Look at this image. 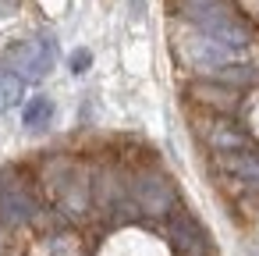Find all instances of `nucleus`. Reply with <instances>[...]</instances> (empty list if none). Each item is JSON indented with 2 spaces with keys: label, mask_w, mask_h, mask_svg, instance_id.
I'll return each instance as SVG.
<instances>
[{
  "label": "nucleus",
  "mask_w": 259,
  "mask_h": 256,
  "mask_svg": "<svg viewBox=\"0 0 259 256\" xmlns=\"http://www.w3.org/2000/svg\"><path fill=\"white\" fill-rule=\"evenodd\" d=\"M188 93H192V100H195V103L213 107V111H220V114H231V111L238 107V93H234L231 86L217 82V79H209V82H195Z\"/></svg>",
  "instance_id": "nucleus-6"
},
{
  "label": "nucleus",
  "mask_w": 259,
  "mask_h": 256,
  "mask_svg": "<svg viewBox=\"0 0 259 256\" xmlns=\"http://www.w3.org/2000/svg\"><path fill=\"white\" fill-rule=\"evenodd\" d=\"M39 210L36 192L29 189V181L18 171H0V221L4 224H25L32 221Z\"/></svg>",
  "instance_id": "nucleus-4"
},
{
  "label": "nucleus",
  "mask_w": 259,
  "mask_h": 256,
  "mask_svg": "<svg viewBox=\"0 0 259 256\" xmlns=\"http://www.w3.org/2000/svg\"><path fill=\"white\" fill-rule=\"evenodd\" d=\"M25 86H29V82H25L18 71H11V68L0 64V114L11 111V107H18V103L25 100Z\"/></svg>",
  "instance_id": "nucleus-9"
},
{
  "label": "nucleus",
  "mask_w": 259,
  "mask_h": 256,
  "mask_svg": "<svg viewBox=\"0 0 259 256\" xmlns=\"http://www.w3.org/2000/svg\"><path fill=\"white\" fill-rule=\"evenodd\" d=\"M0 252H4V231H0Z\"/></svg>",
  "instance_id": "nucleus-12"
},
{
  "label": "nucleus",
  "mask_w": 259,
  "mask_h": 256,
  "mask_svg": "<svg viewBox=\"0 0 259 256\" xmlns=\"http://www.w3.org/2000/svg\"><path fill=\"white\" fill-rule=\"evenodd\" d=\"M68 64H71V71H75V75H85V71H89V64H93V50L78 47V50L68 57Z\"/></svg>",
  "instance_id": "nucleus-11"
},
{
  "label": "nucleus",
  "mask_w": 259,
  "mask_h": 256,
  "mask_svg": "<svg viewBox=\"0 0 259 256\" xmlns=\"http://www.w3.org/2000/svg\"><path fill=\"white\" fill-rule=\"evenodd\" d=\"M50 118H54V103L47 100V96H32V100H25V111H22V125L25 128H47L50 125Z\"/></svg>",
  "instance_id": "nucleus-10"
},
{
  "label": "nucleus",
  "mask_w": 259,
  "mask_h": 256,
  "mask_svg": "<svg viewBox=\"0 0 259 256\" xmlns=\"http://www.w3.org/2000/svg\"><path fill=\"white\" fill-rule=\"evenodd\" d=\"M0 64L18 71L25 82H43L50 75V68L57 64V40L47 32V36H36V40H18L4 50Z\"/></svg>",
  "instance_id": "nucleus-2"
},
{
  "label": "nucleus",
  "mask_w": 259,
  "mask_h": 256,
  "mask_svg": "<svg viewBox=\"0 0 259 256\" xmlns=\"http://www.w3.org/2000/svg\"><path fill=\"white\" fill-rule=\"evenodd\" d=\"M167 238H170V249L178 256H206L209 252V242H206V231L199 228V221L185 210H170V221H167Z\"/></svg>",
  "instance_id": "nucleus-5"
},
{
  "label": "nucleus",
  "mask_w": 259,
  "mask_h": 256,
  "mask_svg": "<svg viewBox=\"0 0 259 256\" xmlns=\"http://www.w3.org/2000/svg\"><path fill=\"white\" fill-rule=\"evenodd\" d=\"M185 11V18L202 32V36H209V40H217V43H224V47H231V50H245L248 47V40H252V32H248V25L224 4V0H206V4H192V8H181Z\"/></svg>",
  "instance_id": "nucleus-1"
},
{
  "label": "nucleus",
  "mask_w": 259,
  "mask_h": 256,
  "mask_svg": "<svg viewBox=\"0 0 259 256\" xmlns=\"http://www.w3.org/2000/svg\"><path fill=\"white\" fill-rule=\"evenodd\" d=\"M206 142H209L213 153H231V150H245L248 146V135L238 132L231 121H213L206 128Z\"/></svg>",
  "instance_id": "nucleus-7"
},
{
  "label": "nucleus",
  "mask_w": 259,
  "mask_h": 256,
  "mask_svg": "<svg viewBox=\"0 0 259 256\" xmlns=\"http://www.w3.org/2000/svg\"><path fill=\"white\" fill-rule=\"evenodd\" d=\"M128 192L139 213H170L178 206V189L160 171H139L135 178H128Z\"/></svg>",
  "instance_id": "nucleus-3"
},
{
  "label": "nucleus",
  "mask_w": 259,
  "mask_h": 256,
  "mask_svg": "<svg viewBox=\"0 0 259 256\" xmlns=\"http://www.w3.org/2000/svg\"><path fill=\"white\" fill-rule=\"evenodd\" d=\"M217 157H220V167H224V171H231V174H238L245 185L259 189V157H252V153H238V150H231V153H217Z\"/></svg>",
  "instance_id": "nucleus-8"
}]
</instances>
